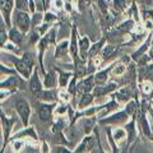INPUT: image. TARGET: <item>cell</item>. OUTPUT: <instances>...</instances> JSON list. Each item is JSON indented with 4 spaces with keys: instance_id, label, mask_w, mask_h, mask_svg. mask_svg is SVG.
<instances>
[{
    "instance_id": "obj_1",
    "label": "cell",
    "mask_w": 153,
    "mask_h": 153,
    "mask_svg": "<svg viewBox=\"0 0 153 153\" xmlns=\"http://www.w3.org/2000/svg\"><path fill=\"white\" fill-rule=\"evenodd\" d=\"M16 108H17V111L19 114V116H21V119H22L23 124L27 125L28 117H30V114H31V108H30L28 102L25 101V100H19V101H17V103H16Z\"/></svg>"
},
{
    "instance_id": "obj_2",
    "label": "cell",
    "mask_w": 153,
    "mask_h": 153,
    "mask_svg": "<svg viewBox=\"0 0 153 153\" xmlns=\"http://www.w3.org/2000/svg\"><path fill=\"white\" fill-rule=\"evenodd\" d=\"M16 21H17V25L18 27L21 28L23 32H27L28 28H30V23H31V19L28 17V14L25 12H18L16 14Z\"/></svg>"
},
{
    "instance_id": "obj_3",
    "label": "cell",
    "mask_w": 153,
    "mask_h": 153,
    "mask_svg": "<svg viewBox=\"0 0 153 153\" xmlns=\"http://www.w3.org/2000/svg\"><path fill=\"white\" fill-rule=\"evenodd\" d=\"M14 64H16V68L18 69V71L21 73L23 76H30V73H31V66L32 64H30L28 61H26L25 59H22V60H17V59H14Z\"/></svg>"
},
{
    "instance_id": "obj_4",
    "label": "cell",
    "mask_w": 153,
    "mask_h": 153,
    "mask_svg": "<svg viewBox=\"0 0 153 153\" xmlns=\"http://www.w3.org/2000/svg\"><path fill=\"white\" fill-rule=\"evenodd\" d=\"M30 88L32 91V93L37 96L38 93L42 91V87H41V82H40V78H38V75L37 73L35 71V74L32 75V78H31V82H30Z\"/></svg>"
},
{
    "instance_id": "obj_5",
    "label": "cell",
    "mask_w": 153,
    "mask_h": 153,
    "mask_svg": "<svg viewBox=\"0 0 153 153\" xmlns=\"http://www.w3.org/2000/svg\"><path fill=\"white\" fill-rule=\"evenodd\" d=\"M12 7H13V0H1V10H3V14L5 17V21L9 25V14H10V10H12Z\"/></svg>"
},
{
    "instance_id": "obj_6",
    "label": "cell",
    "mask_w": 153,
    "mask_h": 153,
    "mask_svg": "<svg viewBox=\"0 0 153 153\" xmlns=\"http://www.w3.org/2000/svg\"><path fill=\"white\" fill-rule=\"evenodd\" d=\"M51 111H52V106H50V105H42L40 108V119L42 121H49L51 117Z\"/></svg>"
},
{
    "instance_id": "obj_7",
    "label": "cell",
    "mask_w": 153,
    "mask_h": 153,
    "mask_svg": "<svg viewBox=\"0 0 153 153\" xmlns=\"http://www.w3.org/2000/svg\"><path fill=\"white\" fill-rule=\"evenodd\" d=\"M36 97L40 98V100H44V101H54L56 94L52 92V91H41Z\"/></svg>"
},
{
    "instance_id": "obj_8",
    "label": "cell",
    "mask_w": 153,
    "mask_h": 153,
    "mask_svg": "<svg viewBox=\"0 0 153 153\" xmlns=\"http://www.w3.org/2000/svg\"><path fill=\"white\" fill-rule=\"evenodd\" d=\"M126 119V114H124V112H120V114H117V115H114L112 117H110V119H106V120H102L103 124H106V123H121L124 121Z\"/></svg>"
},
{
    "instance_id": "obj_9",
    "label": "cell",
    "mask_w": 153,
    "mask_h": 153,
    "mask_svg": "<svg viewBox=\"0 0 153 153\" xmlns=\"http://www.w3.org/2000/svg\"><path fill=\"white\" fill-rule=\"evenodd\" d=\"M79 46H80V54H82V57H85L87 55V51L89 50V41L87 37H84L80 40L79 42Z\"/></svg>"
},
{
    "instance_id": "obj_10",
    "label": "cell",
    "mask_w": 153,
    "mask_h": 153,
    "mask_svg": "<svg viewBox=\"0 0 153 153\" xmlns=\"http://www.w3.org/2000/svg\"><path fill=\"white\" fill-rule=\"evenodd\" d=\"M115 88H116V84H114V83H111V84H108L107 87H97L94 89V93L97 94V96H101V94H105V93H107V92H111V91H114Z\"/></svg>"
},
{
    "instance_id": "obj_11",
    "label": "cell",
    "mask_w": 153,
    "mask_h": 153,
    "mask_svg": "<svg viewBox=\"0 0 153 153\" xmlns=\"http://www.w3.org/2000/svg\"><path fill=\"white\" fill-rule=\"evenodd\" d=\"M66 46H68L66 42H61V44L56 47V51H55L56 57H61V56H64L66 54Z\"/></svg>"
},
{
    "instance_id": "obj_12",
    "label": "cell",
    "mask_w": 153,
    "mask_h": 153,
    "mask_svg": "<svg viewBox=\"0 0 153 153\" xmlns=\"http://www.w3.org/2000/svg\"><path fill=\"white\" fill-rule=\"evenodd\" d=\"M45 84H46V87H54V84H55V75L54 73H49L46 76H45Z\"/></svg>"
},
{
    "instance_id": "obj_13",
    "label": "cell",
    "mask_w": 153,
    "mask_h": 153,
    "mask_svg": "<svg viewBox=\"0 0 153 153\" xmlns=\"http://www.w3.org/2000/svg\"><path fill=\"white\" fill-rule=\"evenodd\" d=\"M106 79H107V70H105V71H101V73H98L97 75H96V83H98V84H102L106 82Z\"/></svg>"
},
{
    "instance_id": "obj_14",
    "label": "cell",
    "mask_w": 153,
    "mask_h": 153,
    "mask_svg": "<svg viewBox=\"0 0 153 153\" xmlns=\"http://www.w3.org/2000/svg\"><path fill=\"white\" fill-rule=\"evenodd\" d=\"M10 38H12L13 42H16V44H19V42L22 41L21 33H19L17 30H12V31H10Z\"/></svg>"
},
{
    "instance_id": "obj_15",
    "label": "cell",
    "mask_w": 153,
    "mask_h": 153,
    "mask_svg": "<svg viewBox=\"0 0 153 153\" xmlns=\"http://www.w3.org/2000/svg\"><path fill=\"white\" fill-rule=\"evenodd\" d=\"M91 102H92V96L87 93V94L83 96V98H82V101H80L79 106H80V107H85V106H87V105H89Z\"/></svg>"
},
{
    "instance_id": "obj_16",
    "label": "cell",
    "mask_w": 153,
    "mask_h": 153,
    "mask_svg": "<svg viewBox=\"0 0 153 153\" xmlns=\"http://www.w3.org/2000/svg\"><path fill=\"white\" fill-rule=\"evenodd\" d=\"M75 32H73V38H71V54H73V57L74 60H76V50H78V47H76V42H75Z\"/></svg>"
},
{
    "instance_id": "obj_17",
    "label": "cell",
    "mask_w": 153,
    "mask_h": 153,
    "mask_svg": "<svg viewBox=\"0 0 153 153\" xmlns=\"http://www.w3.org/2000/svg\"><path fill=\"white\" fill-rule=\"evenodd\" d=\"M131 27H133V22H131V21H128V22L123 23V25L119 27V31H121V32H128V31L131 30Z\"/></svg>"
},
{
    "instance_id": "obj_18",
    "label": "cell",
    "mask_w": 153,
    "mask_h": 153,
    "mask_svg": "<svg viewBox=\"0 0 153 153\" xmlns=\"http://www.w3.org/2000/svg\"><path fill=\"white\" fill-rule=\"evenodd\" d=\"M92 83H93L92 78H88L87 80H84L83 84L80 85V87H82V89L84 91V92H88V91H89L91 88H92Z\"/></svg>"
},
{
    "instance_id": "obj_19",
    "label": "cell",
    "mask_w": 153,
    "mask_h": 153,
    "mask_svg": "<svg viewBox=\"0 0 153 153\" xmlns=\"http://www.w3.org/2000/svg\"><path fill=\"white\" fill-rule=\"evenodd\" d=\"M28 3L27 0H17V8L19 9V10H27V7Z\"/></svg>"
},
{
    "instance_id": "obj_20",
    "label": "cell",
    "mask_w": 153,
    "mask_h": 153,
    "mask_svg": "<svg viewBox=\"0 0 153 153\" xmlns=\"http://www.w3.org/2000/svg\"><path fill=\"white\" fill-rule=\"evenodd\" d=\"M114 51H115V49H114L112 46H107L106 49L103 50L102 55H103V57H105V59H107V57H110V56L112 55V52H114Z\"/></svg>"
},
{
    "instance_id": "obj_21",
    "label": "cell",
    "mask_w": 153,
    "mask_h": 153,
    "mask_svg": "<svg viewBox=\"0 0 153 153\" xmlns=\"http://www.w3.org/2000/svg\"><path fill=\"white\" fill-rule=\"evenodd\" d=\"M124 137H125V131L121 130V129H117V130L115 131V139H116V140L123 139Z\"/></svg>"
},
{
    "instance_id": "obj_22",
    "label": "cell",
    "mask_w": 153,
    "mask_h": 153,
    "mask_svg": "<svg viewBox=\"0 0 153 153\" xmlns=\"http://www.w3.org/2000/svg\"><path fill=\"white\" fill-rule=\"evenodd\" d=\"M16 84H17V79L14 78V76H12L9 80H7V82H4L1 85L3 87H8V85H13V87H16Z\"/></svg>"
},
{
    "instance_id": "obj_23",
    "label": "cell",
    "mask_w": 153,
    "mask_h": 153,
    "mask_svg": "<svg viewBox=\"0 0 153 153\" xmlns=\"http://www.w3.org/2000/svg\"><path fill=\"white\" fill-rule=\"evenodd\" d=\"M124 7H125V1L124 0H115V8L116 9H124Z\"/></svg>"
},
{
    "instance_id": "obj_24",
    "label": "cell",
    "mask_w": 153,
    "mask_h": 153,
    "mask_svg": "<svg viewBox=\"0 0 153 153\" xmlns=\"http://www.w3.org/2000/svg\"><path fill=\"white\" fill-rule=\"evenodd\" d=\"M68 79H69V74L63 73V74H61V76H60V84L65 85L66 83H68Z\"/></svg>"
},
{
    "instance_id": "obj_25",
    "label": "cell",
    "mask_w": 153,
    "mask_h": 153,
    "mask_svg": "<svg viewBox=\"0 0 153 153\" xmlns=\"http://www.w3.org/2000/svg\"><path fill=\"white\" fill-rule=\"evenodd\" d=\"M134 110H135V103L130 102V103L128 105V107H126V112H128V114H133Z\"/></svg>"
},
{
    "instance_id": "obj_26",
    "label": "cell",
    "mask_w": 153,
    "mask_h": 153,
    "mask_svg": "<svg viewBox=\"0 0 153 153\" xmlns=\"http://www.w3.org/2000/svg\"><path fill=\"white\" fill-rule=\"evenodd\" d=\"M142 125H143V130H144V133L148 135V134H149V126H148L146 119H143V120H142Z\"/></svg>"
},
{
    "instance_id": "obj_27",
    "label": "cell",
    "mask_w": 153,
    "mask_h": 153,
    "mask_svg": "<svg viewBox=\"0 0 153 153\" xmlns=\"http://www.w3.org/2000/svg\"><path fill=\"white\" fill-rule=\"evenodd\" d=\"M124 70H125V68H124L123 65H119L117 68H115V70H114V73L116 74V75H119V74H123L124 73Z\"/></svg>"
},
{
    "instance_id": "obj_28",
    "label": "cell",
    "mask_w": 153,
    "mask_h": 153,
    "mask_svg": "<svg viewBox=\"0 0 153 153\" xmlns=\"http://www.w3.org/2000/svg\"><path fill=\"white\" fill-rule=\"evenodd\" d=\"M100 46H101V42H98V44H96V45H93V47H92V50H91V55H94L96 52H97L98 50H100Z\"/></svg>"
},
{
    "instance_id": "obj_29",
    "label": "cell",
    "mask_w": 153,
    "mask_h": 153,
    "mask_svg": "<svg viewBox=\"0 0 153 153\" xmlns=\"http://www.w3.org/2000/svg\"><path fill=\"white\" fill-rule=\"evenodd\" d=\"M5 40H7V35L4 33V30L1 28V45H4V42H5Z\"/></svg>"
},
{
    "instance_id": "obj_30",
    "label": "cell",
    "mask_w": 153,
    "mask_h": 153,
    "mask_svg": "<svg viewBox=\"0 0 153 153\" xmlns=\"http://www.w3.org/2000/svg\"><path fill=\"white\" fill-rule=\"evenodd\" d=\"M40 14H36V16H35V18H33V22H35V23H38V22H40Z\"/></svg>"
},
{
    "instance_id": "obj_31",
    "label": "cell",
    "mask_w": 153,
    "mask_h": 153,
    "mask_svg": "<svg viewBox=\"0 0 153 153\" xmlns=\"http://www.w3.org/2000/svg\"><path fill=\"white\" fill-rule=\"evenodd\" d=\"M46 16H47V17L45 18L46 21H52V19H54V17H52V14H46Z\"/></svg>"
},
{
    "instance_id": "obj_32",
    "label": "cell",
    "mask_w": 153,
    "mask_h": 153,
    "mask_svg": "<svg viewBox=\"0 0 153 153\" xmlns=\"http://www.w3.org/2000/svg\"><path fill=\"white\" fill-rule=\"evenodd\" d=\"M100 7H101L102 10H105V9H106V7H105V3L102 1V0H100Z\"/></svg>"
},
{
    "instance_id": "obj_33",
    "label": "cell",
    "mask_w": 153,
    "mask_h": 153,
    "mask_svg": "<svg viewBox=\"0 0 153 153\" xmlns=\"http://www.w3.org/2000/svg\"><path fill=\"white\" fill-rule=\"evenodd\" d=\"M57 151H59V152H68V151H66V149H63V148H59V149H57Z\"/></svg>"
}]
</instances>
